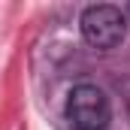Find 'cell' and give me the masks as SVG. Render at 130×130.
Listing matches in <instances>:
<instances>
[{"mask_svg": "<svg viewBox=\"0 0 130 130\" xmlns=\"http://www.w3.org/2000/svg\"><path fill=\"white\" fill-rule=\"evenodd\" d=\"M79 27H82V36H85L88 45L109 52V48H115V45L124 42L127 15L118 6H112V3H94V6H88L82 12Z\"/></svg>", "mask_w": 130, "mask_h": 130, "instance_id": "obj_1", "label": "cell"}, {"mask_svg": "<svg viewBox=\"0 0 130 130\" xmlns=\"http://www.w3.org/2000/svg\"><path fill=\"white\" fill-rule=\"evenodd\" d=\"M109 112V97L97 85H76L67 97V121L76 130H103Z\"/></svg>", "mask_w": 130, "mask_h": 130, "instance_id": "obj_2", "label": "cell"}, {"mask_svg": "<svg viewBox=\"0 0 130 130\" xmlns=\"http://www.w3.org/2000/svg\"><path fill=\"white\" fill-rule=\"evenodd\" d=\"M124 15H127V18H130V6H127V12H124Z\"/></svg>", "mask_w": 130, "mask_h": 130, "instance_id": "obj_3", "label": "cell"}]
</instances>
